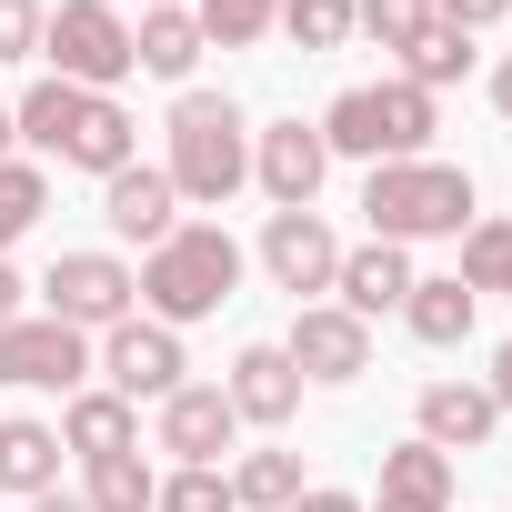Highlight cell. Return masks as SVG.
Listing matches in <instances>:
<instances>
[{"mask_svg":"<svg viewBox=\"0 0 512 512\" xmlns=\"http://www.w3.org/2000/svg\"><path fill=\"white\" fill-rule=\"evenodd\" d=\"M81 502H91V512H151V502H161V472H151L141 452H111V462H91Z\"/></svg>","mask_w":512,"mask_h":512,"instance_id":"cell-26","label":"cell"},{"mask_svg":"<svg viewBox=\"0 0 512 512\" xmlns=\"http://www.w3.org/2000/svg\"><path fill=\"white\" fill-rule=\"evenodd\" d=\"M151 512H241L231 502V472H211V462H181L171 482H161V502Z\"/></svg>","mask_w":512,"mask_h":512,"instance_id":"cell-32","label":"cell"},{"mask_svg":"<svg viewBox=\"0 0 512 512\" xmlns=\"http://www.w3.org/2000/svg\"><path fill=\"white\" fill-rule=\"evenodd\" d=\"M482 392H492V412H512V342L492 352V372H482Z\"/></svg>","mask_w":512,"mask_h":512,"instance_id":"cell-35","label":"cell"},{"mask_svg":"<svg viewBox=\"0 0 512 512\" xmlns=\"http://www.w3.org/2000/svg\"><path fill=\"white\" fill-rule=\"evenodd\" d=\"M302 492H312V482H302V452H282V442L231 462V502H241V512H292Z\"/></svg>","mask_w":512,"mask_h":512,"instance_id":"cell-24","label":"cell"},{"mask_svg":"<svg viewBox=\"0 0 512 512\" xmlns=\"http://www.w3.org/2000/svg\"><path fill=\"white\" fill-rule=\"evenodd\" d=\"M492 111H502V121H512V61H502V71H492Z\"/></svg>","mask_w":512,"mask_h":512,"instance_id":"cell-39","label":"cell"},{"mask_svg":"<svg viewBox=\"0 0 512 512\" xmlns=\"http://www.w3.org/2000/svg\"><path fill=\"white\" fill-rule=\"evenodd\" d=\"M231 292H241V241H231L221 221H181L161 251H141V312H151L161 332L211 322Z\"/></svg>","mask_w":512,"mask_h":512,"instance_id":"cell-2","label":"cell"},{"mask_svg":"<svg viewBox=\"0 0 512 512\" xmlns=\"http://www.w3.org/2000/svg\"><path fill=\"white\" fill-rule=\"evenodd\" d=\"M292 512H362V492H332V482H312V492H302Z\"/></svg>","mask_w":512,"mask_h":512,"instance_id":"cell-36","label":"cell"},{"mask_svg":"<svg viewBox=\"0 0 512 512\" xmlns=\"http://www.w3.org/2000/svg\"><path fill=\"white\" fill-rule=\"evenodd\" d=\"M262 272L302 302V292H332V272H342V241H332V221L322 211H272L262 221Z\"/></svg>","mask_w":512,"mask_h":512,"instance_id":"cell-11","label":"cell"},{"mask_svg":"<svg viewBox=\"0 0 512 512\" xmlns=\"http://www.w3.org/2000/svg\"><path fill=\"white\" fill-rule=\"evenodd\" d=\"M231 412L241 422H262V432H282L292 412H302V372H292V352L282 342H251V352H231Z\"/></svg>","mask_w":512,"mask_h":512,"instance_id":"cell-14","label":"cell"},{"mask_svg":"<svg viewBox=\"0 0 512 512\" xmlns=\"http://www.w3.org/2000/svg\"><path fill=\"white\" fill-rule=\"evenodd\" d=\"M352 31L382 41V51H412L432 31V0H352Z\"/></svg>","mask_w":512,"mask_h":512,"instance_id":"cell-31","label":"cell"},{"mask_svg":"<svg viewBox=\"0 0 512 512\" xmlns=\"http://www.w3.org/2000/svg\"><path fill=\"white\" fill-rule=\"evenodd\" d=\"M402 322H412V342H432V352H452V342H472V322H482V292H462L452 272H432V282H412V302H402Z\"/></svg>","mask_w":512,"mask_h":512,"instance_id":"cell-22","label":"cell"},{"mask_svg":"<svg viewBox=\"0 0 512 512\" xmlns=\"http://www.w3.org/2000/svg\"><path fill=\"white\" fill-rule=\"evenodd\" d=\"M191 21H201V51H251L282 21V0H191Z\"/></svg>","mask_w":512,"mask_h":512,"instance_id":"cell-27","label":"cell"},{"mask_svg":"<svg viewBox=\"0 0 512 512\" xmlns=\"http://www.w3.org/2000/svg\"><path fill=\"white\" fill-rule=\"evenodd\" d=\"M181 372H191V362H181V332H161L151 312H131V322H111V332L91 342V382L121 392L131 412H141V402H171Z\"/></svg>","mask_w":512,"mask_h":512,"instance_id":"cell-7","label":"cell"},{"mask_svg":"<svg viewBox=\"0 0 512 512\" xmlns=\"http://www.w3.org/2000/svg\"><path fill=\"white\" fill-rule=\"evenodd\" d=\"M41 211H51V171L41 161H0V251H11Z\"/></svg>","mask_w":512,"mask_h":512,"instance_id":"cell-29","label":"cell"},{"mask_svg":"<svg viewBox=\"0 0 512 512\" xmlns=\"http://www.w3.org/2000/svg\"><path fill=\"white\" fill-rule=\"evenodd\" d=\"M41 61H51V81H71V91H121L141 61H131V21L111 11V0H61V11L41 21Z\"/></svg>","mask_w":512,"mask_h":512,"instance_id":"cell-5","label":"cell"},{"mask_svg":"<svg viewBox=\"0 0 512 512\" xmlns=\"http://www.w3.org/2000/svg\"><path fill=\"white\" fill-rule=\"evenodd\" d=\"M141 161V121L101 91L91 111H81V131H71V151H61V171H91V181H111V171H131Z\"/></svg>","mask_w":512,"mask_h":512,"instance_id":"cell-19","label":"cell"},{"mask_svg":"<svg viewBox=\"0 0 512 512\" xmlns=\"http://www.w3.org/2000/svg\"><path fill=\"white\" fill-rule=\"evenodd\" d=\"M412 282H422V272H412V251H402V241H352V251H342V272H332V292H342V312H352V322L402 312V302H412Z\"/></svg>","mask_w":512,"mask_h":512,"instance_id":"cell-15","label":"cell"},{"mask_svg":"<svg viewBox=\"0 0 512 512\" xmlns=\"http://www.w3.org/2000/svg\"><path fill=\"white\" fill-rule=\"evenodd\" d=\"M91 101H101V91H71V81H51V71H41V81H31V91H21V101H11V121H21V141H31V151H41V161H61V151H71V131H81V111H91Z\"/></svg>","mask_w":512,"mask_h":512,"instance_id":"cell-20","label":"cell"},{"mask_svg":"<svg viewBox=\"0 0 512 512\" xmlns=\"http://www.w3.org/2000/svg\"><path fill=\"white\" fill-rule=\"evenodd\" d=\"M0 382L11 392H91V332H71L51 312H21L0 332Z\"/></svg>","mask_w":512,"mask_h":512,"instance_id":"cell-8","label":"cell"},{"mask_svg":"<svg viewBox=\"0 0 512 512\" xmlns=\"http://www.w3.org/2000/svg\"><path fill=\"white\" fill-rule=\"evenodd\" d=\"M282 352H292L302 382H332V392H342V382L372 372V322H352L342 302H302L292 332H282Z\"/></svg>","mask_w":512,"mask_h":512,"instance_id":"cell-9","label":"cell"},{"mask_svg":"<svg viewBox=\"0 0 512 512\" xmlns=\"http://www.w3.org/2000/svg\"><path fill=\"white\" fill-rule=\"evenodd\" d=\"M462 71H472V31H452V21H432V31L402 51V81H412V91H452Z\"/></svg>","mask_w":512,"mask_h":512,"instance_id":"cell-28","label":"cell"},{"mask_svg":"<svg viewBox=\"0 0 512 512\" xmlns=\"http://www.w3.org/2000/svg\"><path fill=\"white\" fill-rule=\"evenodd\" d=\"M21 302H31V282H21L11 262H0V332H11V322H21Z\"/></svg>","mask_w":512,"mask_h":512,"instance_id":"cell-37","label":"cell"},{"mask_svg":"<svg viewBox=\"0 0 512 512\" xmlns=\"http://www.w3.org/2000/svg\"><path fill=\"white\" fill-rule=\"evenodd\" d=\"M231 432H241V412H231L221 382H181V392L161 402V452H171V462H211V472H221Z\"/></svg>","mask_w":512,"mask_h":512,"instance_id":"cell-13","label":"cell"},{"mask_svg":"<svg viewBox=\"0 0 512 512\" xmlns=\"http://www.w3.org/2000/svg\"><path fill=\"white\" fill-rule=\"evenodd\" d=\"M492 392L482 382H422V402H412V432L432 442V452H482L492 442Z\"/></svg>","mask_w":512,"mask_h":512,"instance_id":"cell-16","label":"cell"},{"mask_svg":"<svg viewBox=\"0 0 512 512\" xmlns=\"http://www.w3.org/2000/svg\"><path fill=\"white\" fill-rule=\"evenodd\" d=\"M11 141H21V121H11V101H0V161H11Z\"/></svg>","mask_w":512,"mask_h":512,"instance_id":"cell-40","label":"cell"},{"mask_svg":"<svg viewBox=\"0 0 512 512\" xmlns=\"http://www.w3.org/2000/svg\"><path fill=\"white\" fill-rule=\"evenodd\" d=\"M462 292H502L512 302V221L502 211H482L472 231H462V272H452Z\"/></svg>","mask_w":512,"mask_h":512,"instance_id":"cell-25","label":"cell"},{"mask_svg":"<svg viewBox=\"0 0 512 512\" xmlns=\"http://www.w3.org/2000/svg\"><path fill=\"white\" fill-rule=\"evenodd\" d=\"M362 221H372V241H462L472 221H482V191H472V171H452V161H382L372 181H362Z\"/></svg>","mask_w":512,"mask_h":512,"instance_id":"cell-1","label":"cell"},{"mask_svg":"<svg viewBox=\"0 0 512 512\" xmlns=\"http://www.w3.org/2000/svg\"><path fill=\"white\" fill-rule=\"evenodd\" d=\"M432 21H452V31H492V21H512V0H432Z\"/></svg>","mask_w":512,"mask_h":512,"instance_id":"cell-34","label":"cell"},{"mask_svg":"<svg viewBox=\"0 0 512 512\" xmlns=\"http://www.w3.org/2000/svg\"><path fill=\"white\" fill-rule=\"evenodd\" d=\"M432 131H442V111H432V91H412V81H362V91H342L332 111H322V151L332 161H422L432 151Z\"/></svg>","mask_w":512,"mask_h":512,"instance_id":"cell-4","label":"cell"},{"mask_svg":"<svg viewBox=\"0 0 512 512\" xmlns=\"http://www.w3.org/2000/svg\"><path fill=\"white\" fill-rule=\"evenodd\" d=\"M171 191L181 201H231L241 181H251V121H241V101L231 91H181L171 101Z\"/></svg>","mask_w":512,"mask_h":512,"instance_id":"cell-3","label":"cell"},{"mask_svg":"<svg viewBox=\"0 0 512 512\" xmlns=\"http://www.w3.org/2000/svg\"><path fill=\"white\" fill-rule=\"evenodd\" d=\"M151 11H161V0H151Z\"/></svg>","mask_w":512,"mask_h":512,"instance_id":"cell-41","label":"cell"},{"mask_svg":"<svg viewBox=\"0 0 512 512\" xmlns=\"http://www.w3.org/2000/svg\"><path fill=\"white\" fill-rule=\"evenodd\" d=\"M41 312L101 342L111 322H131V312H141V272L121 262V251H61V262L41 272Z\"/></svg>","mask_w":512,"mask_h":512,"instance_id":"cell-6","label":"cell"},{"mask_svg":"<svg viewBox=\"0 0 512 512\" xmlns=\"http://www.w3.org/2000/svg\"><path fill=\"white\" fill-rule=\"evenodd\" d=\"M61 452H81V462H111V452H141V412L121 402V392H71V412H61Z\"/></svg>","mask_w":512,"mask_h":512,"instance_id":"cell-18","label":"cell"},{"mask_svg":"<svg viewBox=\"0 0 512 512\" xmlns=\"http://www.w3.org/2000/svg\"><path fill=\"white\" fill-rule=\"evenodd\" d=\"M292 51H342L352 41V0H282V21H272Z\"/></svg>","mask_w":512,"mask_h":512,"instance_id":"cell-30","label":"cell"},{"mask_svg":"<svg viewBox=\"0 0 512 512\" xmlns=\"http://www.w3.org/2000/svg\"><path fill=\"white\" fill-rule=\"evenodd\" d=\"M41 21L51 0H0V61H41Z\"/></svg>","mask_w":512,"mask_h":512,"instance_id":"cell-33","label":"cell"},{"mask_svg":"<svg viewBox=\"0 0 512 512\" xmlns=\"http://www.w3.org/2000/svg\"><path fill=\"white\" fill-rule=\"evenodd\" d=\"M101 221H111L121 241L161 251V241L181 231V191H171V171H161V161H131V171H111V181H101Z\"/></svg>","mask_w":512,"mask_h":512,"instance_id":"cell-12","label":"cell"},{"mask_svg":"<svg viewBox=\"0 0 512 512\" xmlns=\"http://www.w3.org/2000/svg\"><path fill=\"white\" fill-rule=\"evenodd\" d=\"M31 512H91V502H81V492H61V482H51V492H31Z\"/></svg>","mask_w":512,"mask_h":512,"instance_id":"cell-38","label":"cell"},{"mask_svg":"<svg viewBox=\"0 0 512 512\" xmlns=\"http://www.w3.org/2000/svg\"><path fill=\"white\" fill-rule=\"evenodd\" d=\"M61 482V432L51 422H31V412H11V422H0V492H51Z\"/></svg>","mask_w":512,"mask_h":512,"instance_id":"cell-23","label":"cell"},{"mask_svg":"<svg viewBox=\"0 0 512 512\" xmlns=\"http://www.w3.org/2000/svg\"><path fill=\"white\" fill-rule=\"evenodd\" d=\"M362 512H452V452H432L422 432L392 442L382 452V502H362Z\"/></svg>","mask_w":512,"mask_h":512,"instance_id":"cell-17","label":"cell"},{"mask_svg":"<svg viewBox=\"0 0 512 512\" xmlns=\"http://www.w3.org/2000/svg\"><path fill=\"white\" fill-rule=\"evenodd\" d=\"M131 61H141L151 81H191V61H201V21L181 11V0L141 11V21H131Z\"/></svg>","mask_w":512,"mask_h":512,"instance_id":"cell-21","label":"cell"},{"mask_svg":"<svg viewBox=\"0 0 512 512\" xmlns=\"http://www.w3.org/2000/svg\"><path fill=\"white\" fill-rule=\"evenodd\" d=\"M322 171H332L322 121H272V131H251V181H262L272 211H312V201H322Z\"/></svg>","mask_w":512,"mask_h":512,"instance_id":"cell-10","label":"cell"}]
</instances>
